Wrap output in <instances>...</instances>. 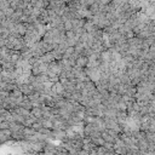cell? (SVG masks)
Listing matches in <instances>:
<instances>
[{
  "mask_svg": "<svg viewBox=\"0 0 155 155\" xmlns=\"http://www.w3.org/2000/svg\"><path fill=\"white\" fill-rule=\"evenodd\" d=\"M88 65V58L85 57V56H80L78 59H76V67L79 68H86Z\"/></svg>",
  "mask_w": 155,
  "mask_h": 155,
  "instance_id": "1",
  "label": "cell"
}]
</instances>
